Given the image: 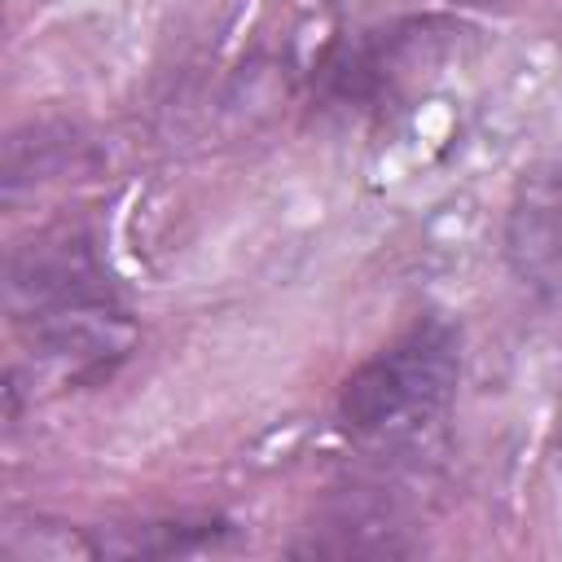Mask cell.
Returning <instances> with one entry per match:
<instances>
[{
    "label": "cell",
    "instance_id": "277c9868",
    "mask_svg": "<svg viewBox=\"0 0 562 562\" xmlns=\"http://www.w3.org/2000/svg\"><path fill=\"white\" fill-rule=\"evenodd\" d=\"M505 259L527 290L562 294V154L522 171L505 215Z\"/></svg>",
    "mask_w": 562,
    "mask_h": 562
},
{
    "label": "cell",
    "instance_id": "3957f363",
    "mask_svg": "<svg viewBox=\"0 0 562 562\" xmlns=\"http://www.w3.org/2000/svg\"><path fill=\"white\" fill-rule=\"evenodd\" d=\"M452 26L443 22H404L378 35H360L338 44L325 66L316 70L321 92L338 105H373L382 97H391L413 70H422L430 61V53H439V35H448Z\"/></svg>",
    "mask_w": 562,
    "mask_h": 562
},
{
    "label": "cell",
    "instance_id": "8992f818",
    "mask_svg": "<svg viewBox=\"0 0 562 562\" xmlns=\"http://www.w3.org/2000/svg\"><path fill=\"white\" fill-rule=\"evenodd\" d=\"M558 426H562V413H558Z\"/></svg>",
    "mask_w": 562,
    "mask_h": 562
},
{
    "label": "cell",
    "instance_id": "7a4b0ae2",
    "mask_svg": "<svg viewBox=\"0 0 562 562\" xmlns=\"http://www.w3.org/2000/svg\"><path fill=\"white\" fill-rule=\"evenodd\" d=\"M457 382H461V325L443 316H422L342 382L338 417L356 439H373V443L422 439L452 408Z\"/></svg>",
    "mask_w": 562,
    "mask_h": 562
},
{
    "label": "cell",
    "instance_id": "6da1fadb",
    "mask_svg": "<svg viewBox=\"0 0 562 562\" xmlns=\"http://www.w3.org/2000/svg\"><path fill=\"white\" fill-rule=\"evenodd\" d=\"M4 303L35 356L70 369V378L110 373L136 342V325L119 303L97 241L79 224H53L13 246Z\"/></svg>",
    "mask_w": 562,
    "mask_h": 562
},
{
    "label": "cell",
    "instance_id": "5b68a950",
    "mask_svg": "<svg viewBox=\"0 0 562 562\" xmlns=\"http://www.w3.org/2000/svg\"><path fill=\"white\" fill-rule=\"evenodd\" d=\"M92 536V558H180V553H202L220 549L233 536V522L215 514H180V518H145L127 527H97Z\"/></svg>",
    "mask_w": 562,
    "mask_h": 562
}]
</instances>
